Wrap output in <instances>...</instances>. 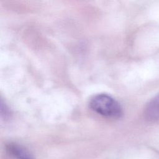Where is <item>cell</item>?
Wrapping results in <instances>:
<instances>
[{
    "label": "cell",
    "mask_w": 159,
    "mask_h": 159,
    "mask_svg": "<svg viewBox=\"0 0 159 159\" xmlns=\"http://www.w3.org/2000/svg\"><path fill=\"white\" fill-rule=\"evenodd\" d=\"M89 106L96 112L108 117H119L122 114L119 102L106 94L94 96L90 100Z\"/></svg>",
    "instance_id": "obj_1"
},
{
    "label": "cell",
    "mask_w": 159,
    "mask_h": 159,
    "mask_svg": "<svg viewBox=\"0 0 159 159\" xmlns=\"http://www.w3.org/2000/svg\"><path fill=\"white\" fill-rule=\"evenodd\" d=\"M144 115L145 118L150 121L159 120V94L147 104L144 110Z\"/></svg>",
    "instance_id": "obj_2"
},
{
    "label": "cell",
    "mask_w": 159,
    "mask_h": 159,
    "mask_svg": "<svg viewBox=\"0 0 159 159\" xmlns=\"http://www.w3.org/2000/svg\"><path fill=\"white\" fill-rule=\"evenodd\" d=\"M11 152L19 159H32L25 151L16 145L9 146Z\"/></svg>",
    "instance_id": "obj_3"
}]
</instances>
